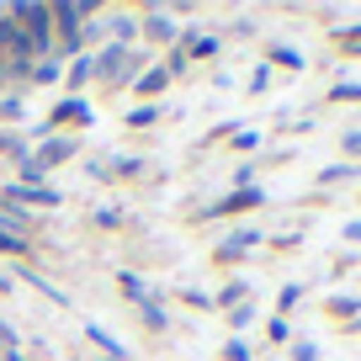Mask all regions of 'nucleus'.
Segmentation results:
<instances>
[{
    "instance_id": "1",
    "label": "nucleus",
    "mask_w": 361,
    "mask_h": 361,
    "mask_svg": "<svg viewBox=\"0 0 361 361\" xmlns=\"http://www.w3.org/2000/svg\"><path fill=\"white\" fill-rule=\"evenodd\" d=\"M11 22L27 32L32 54H48V48H59V37H54V6H11Z\"/></svg>"
},
{
    "instance_id": "2",
    "label": "nucleus",
    "mask_w": 361,
    "mask_h": 361,
    "mask_svg": "<svg viewBox=\"0 0 361 361\" xmlns=\"http://www.w3.org/2000/svg\"><path fill=\"white\" fill-rule=\"evenodd\" d=\"M0 54H11V69H27L32 64V43H27V32L11 22V11H0Z\"/></svg>"
},
{
    "instance_id": "3",
    "label": "nucleus",
    "mask_w": 361,
    "mask_h": 361,
    "mask_svg": "<svg viewBox=\"0 0 361 361\" xmlns=\"http://www.w3.org/2000/svg\"><path fill=\"white\" fill-rule=\"evenodd\" d=\"M117 282H123V298H128V303H138V308H144L149 329H165V308H159L154 298L144 293V282H138V276H128V271H123V276H117Z\"/></svg>"
},
{
    "instance_id": "4",
    "label": "nucleus",
    "mask_w": 361,
    "mask_h": 361,
    "mask_svg": "<svg viewBox=\"0 0 361 361\" xmlns=\"http://www.w3.org/2000/svg\"><path fill=\"white\" fill-rule=\"evenodd\" d=\"M260 202H266V192H260V186H239L234 197H224V202L207 207V218H228V213H245V207H260Z\"/></svg>"
},
{
    "instance_id": "5",
    "label": "nucleus",
    "mask_w": 361,
    "mask_h": 361,
    "mask_svg": "<svg viewBox=\"0 0 361 361\" xmlns=\"http://www.w3.org/2000/svg\"><path fill=\"white\" fill-rule=\"evenodd\" d=\"M0 197H6V202H37V207H54L59 202V192L54 186H22V180H6V186H0Z\"/></svg>"
},
{
    "instance_id": "6",
    "label": "nucleus",
    "mask_w": 361,
    "mask_h": 361,
    "mask_svg": "<svg viewBox=\"0 0 361 361\" xmlns=\"http://www.w3.org/2000/svg\"><path fill=\"white\" fill-rule=\"evenodd\" d=\"M69 154H75V144H69V138H48V144L32 154V165H37V170H48V165H64Z\"/></svg>"
},
{
    "instance_id": "7",
    "label": "nucleus",
    "mask_w": 361,
    "mask_h": 361,
    "mask_svg": "<svg viewBox=\"0 0 361 361\" xmlns=\"http://www.w3.org/2000/svg\"><path fill=\"white\" fill-rule=\"evenodd\" d=\"M85 117H90V112H85V102H75V96H69V102H59V106H54V117H48V123H85Z\"/></svg>"
},
{
    "instance_id": "8",
    "label": "nucleus",
    "mask_w": 361,
    "mask_h": 361,
    "mask_svg": "<svg viewBox=\"0 0 361 361\" xmlns=\"http://www.w3.org/2000/svg\"><path fill=\"white\" fill-rule=\"evenodd\" d=\"M0 250H6V255H27V239L16 234V228L6 224V218H0Z\"/></svg>"
},
{
    "instance_id": "9",
    "label": "nucleus",
    "mask_w": 361,
    "mask_h": 361,
    "mask_svg": "<svg viewBox=\"0 0 361 361\" xmlns=\"http://www.w3.org/2000/svg\"><path fill=\"white\" fill-rule=\"evenodd\" d=\"M159 117V106H138V112H128V128H149Z\"/></svg>"
},
{
    "instance_id": "10",
    "label": "nucleus",
    "mask_w": 361,
    "mask_h": 361,
    "mask_svg": "<svg viewBox=\"0 0 361 361\" xmlns=\"http://www.w3.org/2000/svg\"><path fill=\"white\" fill-rule=\"evenodd\" d=\"M90 69H96V59H75V69H69V85H85Z\"/></svg>"
},
{
    "instance_id": "11",
    "label": "nucleus",
    "mask_w": 361,
    "mask_h": 361,
    "mask_svg": "<svg viewBox=\"0 0 361 361\" xmlns=\"http://www.w3.org/2000/svg\"><path fill=\"white\" fill-rule=\"evenodd\" d=\"M186 48H192V54H213L218 37H186Z\"/></svg>"
},
{
    "instance_id": "12",
    "label": "nucleus",
    "mask_w": 361,
    "mask_h": 361,
    "mask_svg": "<svg viewBox=\"0 0 361 361\" xmlns=\"http://www.w3.org/2000/svg\"><path fill=\"white\" fill-rule=\"evenodd\" d=\"M224 356H228V361H250V345H245V340H228Z\"/></svg>"
},
{
    "instance_id": "13",
    "label": "nucleus",
    "mask_w": 361,
    "mask_h": 361,
    "mask_svg": "<svg viewBox=\"0 0 361 361\" xmlns=\"http://www.w3.org/2000/svg\"><path fill=\"white\" fill-rule=\"evenodd\" d=\"M271 59H282V64H293V69H303V59L293 54V48H271Z\"/></svg>"
},
{
    "instance_id": "14",
    "label": "nucleus",
    "mask_w": 361,
    "mask_h": 361,
    "mask_svg": "<svg viewBox=\"0 0 361 361\" xmlns=\"http://www.w3.org/2000/svg\"><path fill=\"white\" fill-rule=\"evenodd\" d=\"M345 149H350V154H361V133H345Z\"/></svg>"
}]
</instances>
